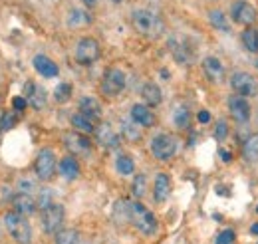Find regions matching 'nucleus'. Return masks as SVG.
<instances>
[{
    "mask_svg": "<svg viewBox=\"0 0 258 244\" xmlns=\"http://www.w3.org/2000/svg\"><path fill=\"white\" fill-rule=\"evenodd\" d=\"M250 230H252V232H254V234H258V224H254V226H252V228H250Z\"/></svg>",
    "mask_w": 258,
    "mask_h": 244,
    "instance_id": "a18cd8bd",
    "label": "nucleus"
},
{
    "mask_svg": "<svg viewBox=\"0 0 258 244\" xmlns=\"http://www.w3.org/2000/svg\"><path fill=\"white\" fill-rule=\"evenodd\" d=\"M226 135H228V125H226L225 119H221V121L217 123V127H215V137H217L219 141H223Z\"/></svg>",
    "mask_w": 258,
    "mask_h": 244,
    "instance_id": "58836bf2",
    "label": "nucleus"
},
{
    "mask_svg": "<svg viewBox=\"0 0 258 244\" xmlns=\"http://www.w3.org/2000/svg\"><path fill=\"white\" fill-rule=\"evenodd\" d=\"M66 149L74 155H90L92 153V143L84 133H66L64 135Z\"/></svg>",
    "mask_w": 258,
    "mask_h": 244,
    "instance_id": "f8f14e48",
    "label": "nucleus"
},
{
    "mask_svg": "<svg viewBox=\"0 0 258 244\" xmlns=\"http://www.w3.org/2000/svg\"><path fill=\"white\" fill-rule=\"evenodd\" d=\"M173 121H175V125H177L179 129H187L189 123H191V113H189V109H187L185 105H179V107L173 111Z\"/></svg>",
    "mask_w": 258,
    "mask_h": 244,
    "instance_id": "c756f323",
    "label": "nucleus"
},
{
    "mask_svg": "<svg viewBox=\"0 0 258 244\" xmlns=\"http://www.w3.org/2000/svg\"><path fill=\"white\" fill-rule=\"evenodd\" d=\"M90 22H92V16H90L86 10L74 8V10H70V14H68V26H72V28L86 26V24H90Z\"/></svg>",
    "mask_w": 258,
    "mask_h": 244,
    "instance_id": "a878e982",
    "label": "nucleus"
},
{
    "mask_svg": "<svg viewBox=\"0 0 258 244\" xmlns=\"http://www.w3.org/2000/svg\"><path fill=\"white\" fill-rule=\"evenodd\" d=\"M230 14H232V20L240 26H250L254 20H256V10L252 4L244 2V0H238L232 4L230 8Z\"/></svg>",
    "mask_w": 258,
    "mask_h": 244,
    "instance_id": "9d476101",
    "label": "nucleus"
},
{
    "mask_svg": "<svg viewBox=\"0 0 258 244\" xmlns=\"http://www.w3.org/2000/svg\"><path fill=\"white\" fill-rule=\"evenodd\" d=\"M99 54H101L99 44L94 38H82L76 46V60L82 66H92L94 62H97Z\"/></svg>",
    "mask_w": 258,
    "mask_h": 244,
    "instance_id": "6e6552de",
    "label": "nucleus"
},
{
    "mask_svg": "<svg viewBox=\"0 0 258 244\" xmlns=\"http://www.w3.org/2000/svg\"><path fill=\"white\" fill-rule=\"evenodd\" d=\"M96 139L97 143L105 149H117L121 143L119 133L109 125V123H101L99 127H96Z\"/></svg>",
    "mask_w": 258,
    "mask_h": 244,
    "instance_id": "ddd939ff",
    "label": "nucleus"
},
{
    "mask_svg": "<svg viewBox=\"0 0 258 244\" xmlns=\"http://www.w3.org/2000/svg\"><path fill=\"white\" fill-rule=\"evenodd\" d=\"M16 115L14 113H4L2 119H0V131H10L14 125H16Z\"/></svg>",
    "mask_w": 258,
    "mask_h": 244,
    "instance_id": "e433bc0d",
    "label": "nucleus"
},
{
    "mask_svg": "<svg viewBox=\"0 0 258 244\" xmlns=\"http://www.w3.org/2000/svg\"><path fill=\"white\" fill-rule=\"evenodd\" d=\"M131 24H133V28L139 32V34H143L147 38H159L163 32H165L163 20L155 12H151L147 8L133 10L131 12Z\"/></svg>",
    "mask_w": 258,
    "mask_h": 244,
    "instance_id": "f257e3e1",
    "label": "nucleus"
},
{
    "mask_svg": "<svg viewBox=\"0 0 258 244\" xmlns=\"http://www.w3.org/2000/svg\"><path fill=\"white\" fill-rule=\"evenodd\" d=\"M16 189H18V193H26V195H32V193H36V191H38V189H36V181H32V179H26V177L18 179Z\"/></svg>",
    "mask_w": 258,
    "mask_h": 244,
    "instance_id": "c9c22d12",
    "label": "nucleus"
},
{
    "mask_svg": "<svg viewBox=\"0 0 258 244\" xmlns=\"http://www.w3.org/2000/svg\"><path fill=\"white\" fill-rule=\"evenodd\" d=\"M221 157H223V161H226V163H228V161L232 159V155H230V153H228V151H225V149L221 151Z\"/></svg>",
    "mask_w": 258,
    "mask_h": 244,
    "instance_id": "37998d69",
    "label": "nucleus"
},
{
    "mask_svg": "<svg viewBox=\"0 0 258 244\" xmlns=\"http://www.w3.org/2000/svg\"><path fill=\"white\" fill-rule=\"evenodd\" d=\"M256 213H258V207H256Z\"/></svg>",
    "mask_w": 258,
    "mask_h": 244,
    "instance_id": "de8ad7c7",
    "label": "nucleus"
},
{
    "mask_svg": "<svg viewBox=\"0 0 258 244\" xmlns=\"http://www.w3.org/2000/svg\"><path fill=\"white\" fill-rule=\"evenodd\" d=\"M26 105H28V99H26L24 95H16V97L12 99V107H14V111H24Z\"/></svg>",
    "mask_w": 258,
    "mask_h": 244,
    "instance_id": "ea45409f",
    "label": "nucleus"
},
{
    "mask_svg": "<svg viewBox=\"0 0 258 244\" xmlns=\"http://www.w3.org/2000/svg\"><path fill=\"white\" fill-rule=\"evenodd\" d=\"M113 2H123V0H113Z\"/></svg>",
    "mask_w": 258,
    "mask_h": 244,
    "instance_id": "49530a36",
    "label": "nucleus"
},
{
    "mask_svg": "<svg viewBox=\"0 0 258 244\" xmlns=\"http://www.w3.org/2000/svg\"><path fill=\"white\" fill-rule=\"evenodd\" d=\"M64 207L58 205V203H52L50 207L42 209V228L44 232L48 234H56L62 230V224H64Z\"/></svg>",
    "mask_w": 258,
    "mask_h": 244,
    "instance_id": "20e7f679",
    "label": "nucleus"
},
{
    "mask_svg": "<svg viewBox=\"0 0 258 244\" xmlns=\"http://www.w3.org/2000/svg\"><path fill=\"white\" fill-rule=\"evenodd\" d=\"M4 226L8 230V234L16 240V244H30L32 242V228L30 222L26 220V216L16 211L4 214Z\"/></svg>",
    "mask_w": 258,
    "mask_h": 244,
    "instance_id": "7ed1b4c3",
    "label": "nucleus"
},
{
    "mask_svg": "<svg viewBox=\"0 0 258 244\" xmlns=\"http://www.w3.org/2000/svg\"><path fill=\"white\" fill-rule=\"evenodd\" d=\"M80 113H84L92 121H99L103 115V109H101L96 97H82L80 99Z\"/></svg>",
    "mask_w": 258,
    "mask_h": 244,
    "instance_id": "a211bd4d",
    "label": "nucleus"
},
{
    "mask_svg": "<svg viewBox=\"0 0 258 244\" xmlns=\"http://www.w3.org/2000/svg\"><path fill=\"white\" fill-rule=\"evenodd\" d=\"M256 68H258V62H256Z\"/></svg>",
    "mask_w": 258,
    "mask_h": 244,
    "instance_id": "09e8293b",
    "label": "nucleus"
},
{
    "mask_svg": "<svg viewBox=\"0 0 258 244\" xmlns=\"http://www.w3.org/2000/svg\"><path fill=\"white\" fill-rule=\"evenodd\" d=\"M60 173L66 181H76L80 177V163L72 155H68L60 161Z\"/></svg>",
    "mask_w": 258,
    "mask_h": 244,
    "instance_id": "412c9836",
    "label": "nucleus"
},
{
    "mask_svg": "<svg viewBox=\"0 0 258 244\" xmlns=\"http://www.w3.org/2000/svg\"><path fill=\"white\" fill-rule=\"evenodd\" d=\"M121 133H123V137L127 139V141H139L141 139V129L137 127V123L129 121V119H123L121 121Z\"/></svg>",
    "mask_w": 258,
    "mask_h": 244,
    "instance_id": "cd10ccee",
    "label": "nucleus"
},
{
    "mask_svg": "<svg viewBox=\"0 0 258 244\" xmlns=\"http://www.w3.org/2000/svg\"><path fill=\"white\" fill-rule=\"evenodd\" d=\"M115 169H117L119 175L127 177V175H133V171H135V163H133V159H131L129 155H119L117 161H115Z\"/></svg>",
    "mask_w": 258,
    "mask_h": 244,
    "instance_id": "c85d7f7f",
    "label": "nucleus"
},
{
    "mask_svg": "<svg viewBox=\"0 0 258 244\" xmlns=\"http://www.w3.org/2000/svg\"><path fill=\"white\" fill-rule=\"evenodd\" d=\"M151 153L159 161H169L177 153V139L169 133H161L151 139Z\"/></svg>",
    "mask_w": 258,
    "mask_h": 244,
    "instance_id": "0eeeda50",
    "label": "nucleus"
},
{
    "mask_svg": "<svg viewBox=\"0 0 258 244\" xmlns=\"http://www.w3.org/2000/svg\"><path fill=\"white\" fill-rule=\"evenodd\" d=\"M125 84H127V78L125 74L119 70V68H109L101 80V93L103 95H109V97H115L125 90Z\"/></svg>",
    "mask_w": 258,
    "mask_h": 244,
    "instance_id": "39448f33",
    "label": "nucleus"
},
{
    "mask_svg": "<svg viewBox=\"0 0 258 244\" xmlns=\"http://www.w3.org/2000/svg\"><path fill=\"white\" fill-rule=\"evenodd\" d=\"M242 159L246 163H258V133L250 135L242 143Z\"/></svg>",
    "mask_w": 258,
    "mask_h": 244,
    "instance_id": "4be33fe9",
    "label": "nucleus"
},
{
    "mask_svg": "<svg viewBox=\"0 0 258 244\" xmlns=\"http://www.w3.org/2000/svg\"><path fill=\"white\" fill-rule=\"evenodd\" d=\"M36 177L44 183H48L54 173H56V153L52 149H42L36 157V165H34Z\"/></svg>",
    "mask_w": 258,
    "mask_h": 244,
    "instance_id": "423d86ee",
    "label": "nucleus"
},
{
    "mask_svg": "<svg viewBox=\"0 0 258 244\" xmlns=\"http://www.w3.org/2000/svg\"><path fill=\"white\" fill-rule=\"evenodd\" d=\"M133 195H135V199H141V197H145V191H147V179H145V175H135V179H133Z\"/></svg>",
    "mask_w": 258,
    "mask_h": 244,
    "instance_id": "72a5a7b5",
    "label": "nucleus"
},
{
    "mask_svg": "<svg viewBox=\"0 0 258 244\" xmlns=\"http://www.w3.org/2000/svg\"><path fill=\"white\" fill-rule=\"evenodd\" d=\"M131 119L137 123V125H141V127H151L155 123V115H153V111H151L149 105L135 103L131 107Z\"/></svg>",
    "mask_w": 258,
    "mask_h": 244,
    "instance_id": "f3484780",
    "label": "nucleus"
},
{
    "mask_svg": "<svg viewBox=\"0 0 258 244\" xmlns=\"http://www.w3.org/2000/svg\"><path fill=\"white\" fill-rule=\"evenodd\" d=\"M209 20H211V24H213L217 30L228 32V20H226V16L221 12V10H211Z\"/></svg>",
    "mask_w": 258,
    "mask_h": 244,
    "instance_id": "2f4dec72",
    "label": "nucleus"
},
{
    "mask_svg": "<svg viewBox=\"0 0 258 244\" xmlns=\"http://www.w3.org/2000/svg\"><path fill=\"white\" fill-rule=\"evenodd\" d=\"M12 207H14V211H16V213L28 216V214L36 213L38 203H36V199H34L32 195L18 193V195H14V199H12Z\"/></svg>",
    "mask_w": 258,
    "mask_h": 244,
    "instance_id": "dca6fc26",
    "label": "nucleus"
},
{
    "mask_svg": "<svg viewBox=\"0 0 258 244\" xmlns=\"http://www.w3.org/2000/svg\"><path fill=\"white\" fill-rule=\"evenodd\" d=\"M24 97L28 99V103L32 105L34 109H42L46 105V92H44V88H40L36 84L28 82L24 86Z\"/></svg>",
    "mask_w": 258,
    "mask_h": 244,
    "instance_id": "6ab92c4d",
    "label": "nucleus"
},
{
    "mask_svg": "<svg viewBox=\"0 0 258 244\" xmlns=\"http://www.w3.org/2000/svg\"><path fill=\"white\" fill-rule=\"evenodd\" d=\"M72 97V86L70 84H58L56 86V90H54V99L58 101V103H66L68 99Z\"/></svg>",
    "mask_w": 258,
    "mask_h": 244,
    "instance_id": "473e14b6",
    "label": "nucleus"
},
{
    "mask_svg": "<svg viewBox=\"0 0 258 244\" xmlns=\"http://www.w3.org/2000/svg\"><path fill=\"white\" fill-rule=\"evenodd\" d=\"M203 72L209 78V82H213V84H221L225 80V66L221 64L219 58H213V56L205 58L203 60Z\"/></svg>",
    "mask_w": 258,
    "mask_h": 244,
    "instance_id": "4468645a",
    "label": "nucleus"
},
{
    "mask_svg": "<svg viewBox=\"0 0 258 244\" xmlns=\"http://www.w3.org/2000/svg\"><path fill=\"white\" fill-rule=\"evenodd\" d=\"M34 70L42 76V78H56L58 76V64L54 60H50L48 56H44V54H38V56H34Z\"/></svg>",
    "mask_w": 258,
    "mask_h": 244,
    "instance_id": "2eb2a0df",
    "label": "nucleus"
},
{
    "mask_svg": "<svg viewBox=\"0 0 258 244\" xmlns=\"http://www.w3.org/2000/svg\"><path fill=\"white\" fill-rule=\"evenodd\" d=\"M127 222H131L141 234L151 236L157 232V218L149 209L137 201H127Z\"/></svg>",
    "mask_w": 258,
    "mask_h": 244,
    "instance_id": "f03ea898",
    "label": "nucleus"
},
{
    "mask_svg": "<svg viewBox=\"0 0 258 244\" xmlns=\"http://www.w3.org/2000/svg\"><path fill=\"white\" fill-rule=\"evenodd\" d=\"M171 195V179L167 173H159L155 177V185H153V197L157 203H165Z\"/></svg>",
    "mask_w": 258,
    "mask_h": 244,
    "instance_id": "aec40b11",
    "label": "nucleus"
},
{
    "mask_svg": "<svg viewBox=\"0 0 258 244\" xmlns=\"http://www.w3.org/2000/svg\"><path fill=\"white\" fill-rule=\"evenodd\" d=\"M56 244H80V232L74 228H64L56 232Z\"/></svg>",
    "mask_w": 258,
    "mask_h": 244,
    "instance_id": "7c9ffc66",
    "label": "nucleus"
},
{
    "mask_svg": "<svg viewBox=\"0 0 258 244\" xmlns=\"http://www.w3.org/2000/svg\"><path fill=\"white\" fill-rule=\"evenodd\" d=\"M242 46L250 52V54H256L258 52V30L256 28H246L242 32Z\"/></svg>",
    "mask_w": 258,
    "mask_h": 244,
    "instance_id": "bb28decb",
    "label": "nucleus"
},
{
    "mask_svg": "<svg viewBox=\"0 0 258 244\" xmlns=\"http://www.w3.org/2000/svg\"><path fill=\"white\" fill-rule=\"evenodd\" d=\"M197 117H199V121H201V123H209V121H211V113H209L207 109L199 111V115H197Z\"/></svg>",
    "mask_w": 258,
    "mask_h": 244,
    "instance_id": "a19ab883",
    "label": "nucleus"
},
{
    "mask_svg": "<svg viewBox=\"0 0 258 244\" xmlns=\"http://www.w3.org/2000/svg\"><path fill=\"white\" fill-rule=\"evenodd\" d=\"M141 95H143V99H145V103H147L149 107L159 105V103H161V99H163L159 86H157V84H153V82H149V84H145V86H143Z\"/></svg>",
    "mask_w": 258,
    "mask_h": 244,
    "instance_id": "5701e85b",
    "label": "nucleus"
},
{
    "mask_svg": "<svg viewBox=\"0 0 258 244\" xmlns=\"http://www.w3.org/2000/svg\"><path fill=\"white\" fill-rule=\"evenodd\" d=\"M169 50H171L173 58H175L177 62H181V64H187V62L191 60L185 42H181L179 38H171V40H169Z\"/></svg>",
    "mask_w": 258,
    "mask_h": 244,
    "instance_id": "b1692460",
    "label": "nucleus"
},
{
    "mask_svg": "<svg viewBox=\"0 0 258 244\" xmlns=\"http://www.w3.org/2000/svg\"><path fill=\"white\" fill-rule=\"evenodd\" d=\"M234 238H236L234 230H232V228H226V230H223V232L217 236L215 244H232L234 242Z\"/></svg>",
    "mask_w": 258,
    "mask_h": 244,
    "instance_id": "4c0bfd02",
    "label": "nucleus"
},
{
    "mask_svg": "<svg viewBox=\"0 0 258 244\" xmlns=\"http://www.w3.org/2000/svg\"><path fill=\"white\" fill-rule=\"evenodd\" d=\"M228 111L232 119L238 123H246L250 119V103L242 95H230L228 97Z\"/></svg>",
    "mask_w": 258,
    "mask_h": 244,
    "instance_id": "9b49d317",
    "label": "nucleus"
},
{
    "mask_svg": "<svg viewBox=\"0 0 258 244\" xmlns=\"http://www.w3.org/2000/svg\"><path fill=\"white\" fill-rule=\"evenodd\" d=\"M2 199H6V201H12V199H14V195H12V189H10V187H2Z\"/></svg>",
    "mask_w": 258,
    "mask_h": 244,
    "instance_id": "79ce46f5",
    "label": "nucleus"
},
{
    "mask_svg": "<svg viewBox=\"0 0 258 244\" xmlns=\"http://www.w3.org/2000/svg\"><path fill=\"white\" fill-rule=\"evenodd\" d=\"M72 125H74V129H76V131H80V133H84V135L96 133L94 121H92V119H88L84 113H76V115H72Z\"/></svg>",
    "mask_w": 258,
    "mask_h": 244,
    "instance_id": "393cba45",
    "label": "nucleus"
},
{
    "mask_svg": "<svg viewBox=\"0 0 258 244\" xmlns=\"http://www.w3.org/2000/svg\"><path fill=\"white\" fill-rule=\"evenodd\" d=\"M82 2H84L86 6H96V2H97V0H82Z\"/></svg>",
    "mask_w": 258,
    "mask_h": 244,
    "instance_id": "c03bdc74",
    "label": "nucleus"
},
{
    "mask_svg": "<svg viewBox=\"0 0 258 244\" xmlns=\"http://www.w3.org/2000/svg\"><path fill=\"white\" fill-rule=\"evenodd\" d=\"M230 86H232V90L238 93V95H242V97H254L258 93V84L256 80L248 74V72H234L232 74V78H230Z\"/></svg>",
    "mask_w": 258,
    "mask_h": 244,
    "instance_id": "1a4fd4ad",
    "label": "nucleus"
},
{
    "mask_svg": "<svg viewBox=\"0 0 258 244\" xmlns=\"http://www.w3.org/2000/svg\"><path fill=\"white\" fill-rule=\"evenodd\" d=\"M36 203H38V209H46V207H50V205L54 203V199H52V191H50V189H40V191H38V199H36Z\"/></svg>",
    "mask_w": 258,
    "mask_h": 244,
    "instance_id": "f704fd0d",
    "label": "nucleus"
}]
</instances>
